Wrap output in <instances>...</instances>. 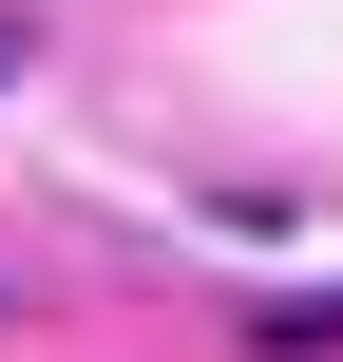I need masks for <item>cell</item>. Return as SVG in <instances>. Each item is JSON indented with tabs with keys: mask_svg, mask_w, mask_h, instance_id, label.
<instances>
[{
	"mask_svg": "<svg viewBox=\"0 0 343 362\" xmlns=\"http://www.w3.org/2000/svg\"><path fill=\"white\" fill-rule=\"evenodd\" d=\"M19 76H38V19H0V95H19Z\"/></svg>",
	"mask_w": 343,
	"mask_h": 362,
	"instance_id": "1",
	"label": "cell"
}]
</instances>
